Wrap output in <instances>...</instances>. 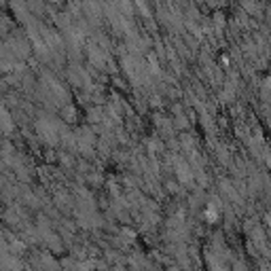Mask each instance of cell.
Here are the masks:
<instances>
[{
	"instance_id": "6da1fadb",
	"label": "cell",
	"mask_w": 271,
	"mask_h": 271,
	"mask_svg": "<svg viewBox=\"0 0 271 271\" xmlns=\"http://www.w3.org/2000/svg\"><path fill=\"white\" fill-rule=\"evenodd\" d=\"M13 127V121H11V117H9V113L5 108H0V130H5V132H9Z\"/></svg>"
}]
</instances>
